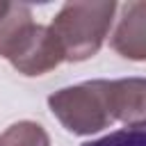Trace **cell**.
Listing matches in <instances>:
<instances>
[{
    "instance_id": "1",
    "label": "cell",
    "mask_w": 146,
    "mask_h": 146,
    "mask_svg": "<svg viewBox=\"0 0 146 146\" xmlns=\"http://www.w3.org/2000/svg\"><path fill=\"white\" fill-rule=\"evenodd\" d=\"M116 9L114 0H71L62 5L50 30L59 39L66 62H84L103 48Z\"/></svg>"
},
{
    "instance_id": "2",
    "label": "cell",
    "mask_w": 146,
    "mask_h": 146,
    "mask_svg": "<svg viewBox=\"0 0 146 146\" xmlns=\"http://www.w3.org/2000/svg\"><path fill=\"white\" fill-rule=\"evenodd\" d=\"M52 116L73 135L89 137L114 123L107 100V80H89L48 96Z\"/></svg>"
},
{
    "instance_id": "3",
    "label": "cell",
    "mask_w": 146,
    "mask_h": 146,
    "mask_svg": "<svg viewBox=\"0 0 146 146\" xmlns=\"http://www.w3.org/2000/svg\"><path fill=\"white\" fill-rule=\"evenodd\" d=\"M9 62L18 73L34 78V75H43L48 71L57 68L62 62H66V55H64L59 39L50 30V25L36 23L30 30V34L18 43V48L14 50Z\"/></svg>"
},
{
    "instance_id": "4",
    "label": "cell",
    "mask_w": 146,
    "mask_h": 146,
    "mask_svg": "<svg viewBox=\"0 0 146 146\" xmlns=\"http://www.w3.org/2000/svg\"><path fill=\"white\" fill-rule=\"evenodd\" d=\"M110 46L125 59L146 62V0L123 2Z\"/></svg>"
},
{
    "instance_id": "5",
    "label": "cell",
    "mask_w": 146,
    "mask_h": 146,
    "mask_svg": "<svg viewBox=\"0 0 146 146\" xmlns=\"http://www.w3.org/2000/svg\"><path fill=\"white\" fill-rule=\"evenodd\" d=\"M107 100L114 121L125 128L146 125V78L107 80Z\"/></svg>"
},
{
    "instance_id": "6",
    "label": "cell",
    "mask_w": 146,
    "mask_h": 146,
    "mask_svg": "<svg viewBox=\"0 0 146 146\" xmlns=\"http://www.w3.org/2000/svg\"><path fill=\"white\" fill-rule=\"evenodd\" d=\"M34 25L30 5L0 0V57L9 59Z\"/></svg>"
},
{
    "instance_id": "7",
    "label": "cell",
    "mask_w": 146,
    "mask_h": 146,
    "mask_svg": "<svg viewBox=\"0 0 146 146\" xmlns=\"http://www.w3.org/2000/svg\"><path fill=\"white\" fill-rule=\"evenodd\" d=\"M0 146H50V137L41 123L18 121L0 135Z\"/></svg>"
},
{
    "instance_id": "8",
    "label": "cell",
    "mask_w": 146,
    "mask_h": 146,
    "mask_svg": "<svg viewBox=\"0 0 146 146\" xmlns=\"http://www.w3.org/2000/svg\"><path fill=\"white\" fill-rule=\"evenodd\" d=\"M80 146H146V125L139 128H119L100 139L84 141Z\"/></svg>"
}]
</instances>
